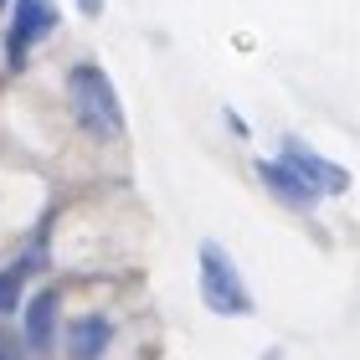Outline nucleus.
<instances>
[{"label":"nucleus","instance_id":"1","mask_svg":"<svg viewBox=\"0 0 360 360\" xmlns=\"http://www.w3.org/2000/svg\"><path fill=\"white\" fill-rule=\"evenodd\" d=\"M68 98H72L77 124H83L93 139H119L124 134V108H119V93H113L103 68L77 62V68L68 72Z\"/></svg>","mask_w":360,"mask_h":360},{"label":"nucleus","instance_id":"2","mask_svg":"<svg viewBox=\"0 0 360 360\" xmlns=\"http://www.w3.org/2000/svg\"><path fill=\"white\" fill-rule=\"evenodd\" d=\"M201 299H206L211 314H226V319L252 314V293L242 283L237 263L217 248V242H201Z\"/></svg>","mask_w":360,"mask_h":360},{"label":"nucleus","instance_id":"3","mask_svg":"<svg viewBox=\"0 0 360 360\" xmlns=\"http://www.w3.org/2000/svg\"><path fill=\"white\" fill-rule=\"evenodd\" d=\"M52 26H57V0H11V31H6L11 62H21Z\"/></svg>","mask_w":360,"mask_h":360},{"label":"nucleus","instance_id":"4","mask_svg":"<svg viewBox=\"0 0 360 360\" xmlns=\"http://www.w3.org/2000/svg\"><path fill=\"white\" fill-rule=\"evenodd\" d=\"M283 165H288V170H299L319 195H324V191H345V186H350V175L340 170L335 160H324L319 150H309L304 139H283Z\"/></svg>","mask_w":360,"mask_h":360},{"label":"nucleus","instance_id":"5","mask_svg":"<svg viewBox=\"0 0 360 360\" xmlns=\"http://www.w3.org/2000/svg\"><path fill=\"white\" fill-rule=\"evenodd\" d=\"M26 350L31 355H52L57 350V288H41L26 304Z\"/></svg>","mask_w":360,"mask_h":360},{"label":"nucleus","instance_id":"6","mask_svg":"<svg viewBox=\"0 0 360 360\" xmlns=\"http://www.w3.org/2000/svg\"><path fill=\"white\" fill-rule=\"evenodd\" d=\"M257 175H263V186H268L283 206H293V211H309V206L319 201V191L309 186L299 170H288L283 160H257Z\"/></svg>","mask_w":360,"mask_h":360},{"label":"nucleus","instance_id":"7","mask_svg":"<svg viewBox=\"0 0 360 360\" xmlns=\"http://www.w3.org/2000/svg\"><path fill=\"white\" fill-rule=\"evenodd\" d=\"M108 345H113V324L103 314H83V319L68 324V350H72V360H98Z\"/></svg>","mask_w":360,"mask_h":360},{"label":"nucleus","instance_id":"8","mask_svg":"<svg viewBox=\"0 0 360 360\" xmlns=\"http://www.w3.org/2000/svg\"><path fill=\"white\" fill-rule=\"evenodd\" d=\"M15 304H21V273H0V319L15 314Z\"/></svg>","mask_w":360,"mask_h":360},{"label":"nucleus","instance_id":"9","mask_svg":"<svg viewBox=\"0 0 360 360\" xmlns=\"http://www.w3.org/2000/svg\"><path fill=\"white\" fill-rule=\"evenodd\" d=\"M0 360H26V340L11 335V330H0Z\"/></svg>","mask_w":360,"mask_h":360},{"label":"nucleus","instance_id":"10","mask_svg":"<svg viewBox=\"0 0 360 360\" xmlns=\"http://www.w3.org/2000/svg\"><path fill=\"white\" fill-rule=\"evenodd\" d=\"M83 6V15H103V0H77Z\"/></svg>","mask_w":360,"mask_h":360},{"label":"nucleus","instance_id":"11","mask_svg":"<svg viewBox=\"0 0 360 360\" xmlns=\"http://www.w3.org/2000/svg\"><path fill=\"white\" fill-rule=\"evenodd\" d=\"M0 6H11V0H0Z\"/></svg>","mask_w":360,"mask_h":360}]
</instances>
